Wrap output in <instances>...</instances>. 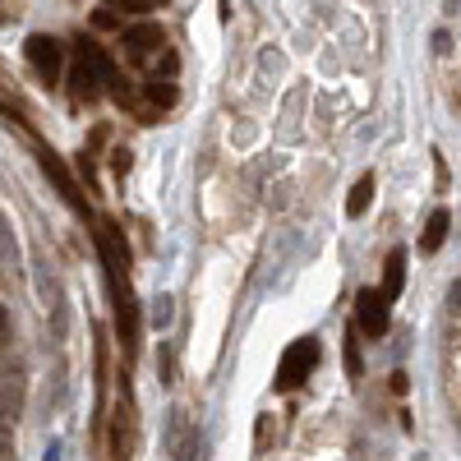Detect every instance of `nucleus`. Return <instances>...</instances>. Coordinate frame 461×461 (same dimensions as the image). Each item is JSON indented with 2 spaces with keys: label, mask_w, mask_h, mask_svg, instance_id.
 <instances>
[{
  "label": "nucleus",
  "mask_w": 461,
  "mask_h": 461,
  "mask_svg": "<svg viewBox=\"0 0 461 461\" xmlns=\"http://www.w3.org/2000/svg\"><path fill=\"white\" fill-rule=\"evenodd\" d=\"M447 226H452V217H447V212H434V217H429V226H425V240H420V249L434 254V249L447 240Z\"/></svg>",
  "instance_id": "11"
},
{
  "label": "nucleus",
  "mask_w": 461,
  "mask_h": 461,
  "mask_svg": "<svg viewBox=\"0 0 461 461\" xmlns=\"http://www.w3.org/2000/svg\"><path fill=\"white\" fill-rule=\"evenodd\" d=\"M314 365H319V341H314V337L291 341L286 356H282V365H277V393H295L300 383L314 374Z\"/></svg>",
  "instance_id": "5"
},
{
  "label": "nucleus",
  "mask_w": 461,
  "mask_h": 461,
  "mask_svg": "<svg viewBox=\"0 0 461 461\" xmlns=\"http://www.w3.org/2000/svg\"><path fill=\"white\" fill-rule=\"evenodd\" d=\"M374 203V176H360L356 189H351V199H346V217H365Z\"/></svg>",
  "instance_id": "10"
},
{
  "label": "nucleus",
  "mask_w": 461,
  "mask_h": 461,
  "mask_svg": "<svg viewBox=\"0 0 461 461\" xmlns=\"http://www.w3.org/2000/svg\"><path fill=\"white\" fill-rule=\"evenodd\" d=\"M162 5H167V0H102L97 23H115V14H152Z\"/></svg>",
  "instance_id": "8"
},
{
  "label": "nucleus",
  "mask_w": 461,
  "mask_h": 461,
  "mask_svg": "<svg viewBox=\"0 0 461 461\" xmlns=\"http://www.w3.org/2000/svg\"><path fill=\"white\" fill-rule=\"evenodd\" d=\"M42 171H47V176L56 180V189H60V194L69 199V208L88 217V203L79 199V185H74V176H69V171L60 167V158H56V152H51V148H42Z\"/></svg>",
  "instance_id": "7"
},
{
  "label": "nucleus",
  "mask_w": 461,
  "mask_h": 461,
  "mask_svg": "<svg viewBox=\"0 0 461 461\" xmlns=\"http://www.w3.org/2000/svg\"><path fill=\"white\" fill-rule=\"evenodd\" d=\"M93 236H97V254H102V267H106V286H111V300H115V332H121L125 356H134V346H139V300H134V282H130L125 236L111 221H97Z\"/></svg>",
  "instance_id": "1"
},
{
  "label": "nucleus",
  "mask_w": 461,
  "mask_h": 461,
  "mask_svg": "<svg viewBox=\"0 0 461 461\" xmlns=\"http://www.w3.org/2000/svg\"><path fill=\"white\" fill-rule=\"evenodd\" d=\"M402 286H406V254L393 249V254H388V267H383V286H378V291H383V300L393 304V300L402 295Z\"/></svg>",
  "instance_id": "9"
},
{
  "label": "nucleus",
  "mask_w": 461,
  "mask_h": 461,
  "mask_svg": "<svg viewBox=\"0 0 461 461\" xmlns=\"http://www.w3.org/2000/svg\"><path fill=\"white\" fill-rule=\"evenodd\" d=\"M121 51L134 69H143V79H176V51L167 42V32L158 23H134L121 37Z\"/></svg>",
  "instance_id": "2"
},
{
  "label": "nucleus",
  "mask_w": 461,
  "mask_h": 461,
  "mask_svg": "<svg viewBox=\"0 0 461 461\" xmlns=\"http://www.w3.org/2000/svg\"><path fill=\"white\" fill-rule=\"evenodd\" d=\"M115 79H121L115 60H111L97 42H79V60H74V74H69L74 97H79V102H93V97L111 93V88H115Z\"/></svg>",
  "instance_id": "3"
},
{
  "label": "nucleus",
  "mask_w": 461,
  "mask_h": 461,
  "mask_svg": "<svg viewBox=\"0 0 461 461\" xmlns=\"http://www.w3.org/2000/svg\"><path fill=\"white\" fill-rule=\"evenodd\" d=\"M23 51H28V65H32L37 79H42L47 88H56V84H60V74H65V47H60V37H51V32H32Z\"/></svg>",
  "instance_id": "4"
},
{
  "label": "nucleus",
  "mask_w": 461,
  "mask_h": 461,
  "mask_svg": "<svg viewBox=\"0 0 461 461\" xmlns=\"http://www.w3.org/2000/svg\"><path fill=\"white\" fill-rule=\"evenodd\" d=\"M356 310H360V332H365V337H383V332H388V310H393V304L383 300V291H374V286L360 291Z\"/></svg>",
  "instance_id": "6"
}]
</instances>
